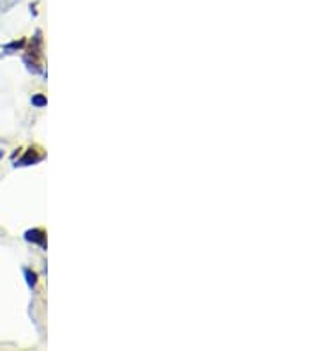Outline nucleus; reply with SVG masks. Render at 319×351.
Returning <instances> with one entry per match:
<instances>
[{"mask_svg":"<svg viewBox=\"0 0 319 351\" xmlns=\"http://www.w3.org/2000/svg\"><path fill=\"white\" fill-rule=\"evenodd\" d=\"M43 158H45V153H39V149H38V148H31L27 153H25L23 158L18 160V162L14 163V167H28V165H36V163H39Z\"/></svg>","mask_w":319,"mask_h":351,"instance_id":"nucleus-1","label":"nucleus"},{"mask_svg":"<svg viewBox=\"0 0 319 351\" xmlns=\"http://www.w3.org/2000/svg\"><path fill=\"white\" fill-rule=\"evenodd\" d=\"M23 238H25V241H28V243H34V245H39L41 248H46V231L45 229H28Z\"/></svg>","mask_w":319,"mask_h":351,"instance_id":"nucleus-2","label":"nucleus"},{"mask_svg":"<svg viewBox=\"0 0 319 351\" xmlns=\"http://www.w3.org/2000/svg\"><path fill=\"white\" fill-rule=\"evenodd\" d=\"M23 275H25V280H27V286L28 289H34L36 286H38V273L32 272L31 268H23Z\"/></svg>","mask_w":319,"mask_h":351,"instance_id":"nucleus-3","label":"nucleus"},{"mask_svg":"<svg viewBox=\"0 0 319 351\" xmlns=\"http://www.w3.org/2000/svg\"><path fill=\"white\" fill-rule=\"evenodd\" d=\"M31 103H32V107H36V108H43V107H46L48 100H46L45 94L38 93V94H34V96L31 98Z\"/></svg>","mask_w":319,"mask_h":351,"instance_id":"nucleus-4","label":"nucleus"},{"mask_svg":"<svg viewBox=\"0 0 319 351\" xmlns=\"http://www.w3.org/2000/svg\"><path fill=\"white\" fill-rule=\"evenodd\" d=\"M23 45H25V39H20V41H13V43H9V45L4 46V52H6V53L16 52V50L23 48Z\"/></svg>","mask_w":319,"mask_h":351,"instance_id":"nucleus-5","label":"nucleus"},{"mask_svg":"<svg viewBox=\"0 0 319 351\" xmlns=\"http://www.w3.org/2000/svg\"><path fill=\"white\" fill-rule=\"evenodd\" d=\"M2 156H4V153H2V151H0V158H2Z\"/></svg>","mask_w":319,"mask_h":351,"instance_id":"nucleus-6","label":"nucleus"}]
</instances>
